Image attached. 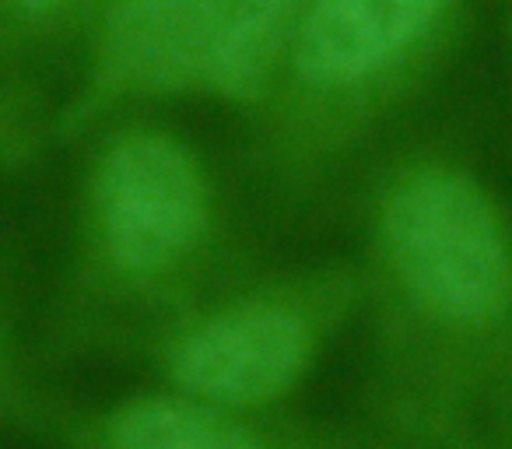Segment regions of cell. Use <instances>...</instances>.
Segmentation results:
<instances>
[{"mask_svg": "<svg viewBox=\"0 0 512 449\" xmlns=\"http://www.w3.org/2000/svg\"><path fill=\"white\" fill-rule=\"evenodd\" d=\"M365 421L442 449L512 404V214L449 144L383 158L362 197Z\"/></svg>", "mask_w": 512, "mask_h": 449, "instance_id": "1", "label": "cell"}, {"mask_svg": "<svg viewBox=\"0 0 512 449\" xmlns=\"http://www.w3.org/2000/svg\"><path fill=\"white\" fill-rule=\"evenodd\" d=\"M246 271L225 193L176 127L120 116L85 137L43 351L134 355L155 330Z\"/></svg>", "mask_w": 512, "mask_h": 449, "instance_id": "2", "label": "cell"}, {"mask_svg": "<svg viewBox=\"0 0 512 449\" xmlns=\"http://www.w3.org/2000/svg\"><path fill=\"white\" fill-rule=\"evenodd\" d=\"M467 0H309L253 120L256 176L306 204L355 169L432 81Z\"/></svg>", "mask_w": 512, "mask_h": 449, "instance_id": "3", "label": "cell"}, {"mask_svg": "<svg viewBox=\"0 0 512 449\" xmlns=\"http://www.w3.org/2000/svg\"><path fill=\"white\" fill-rule=\"evenodd\" d=\"M309 0H102L85 74L57 106V141L162 102L253 116L271 95Z\"/></svg>", "mask_w": 512, "mask_h": 449, "instance_id": "4", "label": "cell"}, {"mask_svg": "<svg viewBox=\"0 0 512 449\" xmlns=\"http://www.w3.org/2000/svg\"><path fill=\"white\" fill-rule=\"evenodd\" d=\"M362 313L355 257L239 271L137 351L151 379L232 407H288Z\"/></svg>", "mask_w": 512, "mask_h": 449, "instance_id": "5", "label": "cell"}, {"mask_svg": "<svg viewBox=\"0 0 512 449\" xmlns=\"http://www.w3.org/2000/svg\"><path fill=\"white\" fill-rule=\"evenodd\" d=\"M8 421H22L53 449H400L369 421L232 407L158 383L99 400L25 386Z\"/></svg>", "mask_w": 512, "mask_h": 449, "instance_id": "6", "label": "cell"}, {"mask_svg": "<svg viewBox=\"0 0 512 449\" xmlns=\"http://www.w3.org/2000/svg\"><path fill=\"white\" fill-rule=\"evenodd\" d=\"M57 141V109L29 81H0V176L25 169Z\"/></svg>", "mask_w": 512, "mask_h": 449, "instance_id": "7", "label": "cell"}, {"mask_svg": "<svg viewBox=\"0 0 512 449\" xmlns=\"http://www.w3.org/2000/svg\"><path fill=\"white\" fill-rule=\"evenodd\" d=\"M22 390V257L0 239V418H11Z\"/></svg>", "mask_w": 512, "mask_h": 449, "instance_id": "8", "label": "cell"}, {"mask_svg": "<svg viewBox=\"0 0 512 449\" xmlns=\"http://www.w3.org/2000/svg\"><path fill=\"white\" fill-rule=\"evenodd\" d=\"M95 4L99 15L102 0H0V22H4V36L11 43H29V39H43L71 25L78 15H85Z\"/></svg>", "mask_w": 512, "mask_h": 449, "instance_id": "9", "label": "cell"}, {"mask_svg": "<svg viewBox=\"0 0 512 449\" xmlns=\"http://www.w3.org/2000/svg\"><path fill=\"white\" fill-rule=\"evenodd\" d=\"M442 449H502V446H498L491 425H481V428H470V432L456 435V439L449 442V446H442Z\"/></svg>", "mask_w": 512, "mask_h": 449, "instance_id": "10", "label": "cell"}]
</instances>
